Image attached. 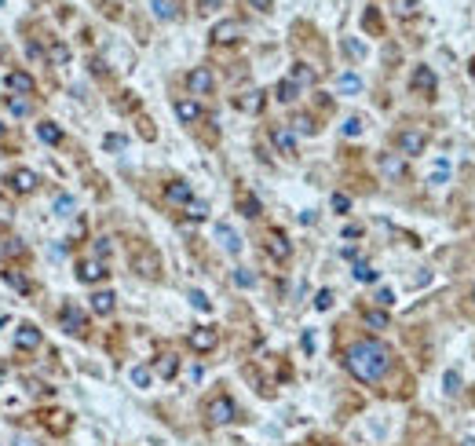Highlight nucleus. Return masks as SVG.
<instances>
[{
    "instance_id": "24",
    "label": "nucleus",
    "mask_w": 475,
    "mask_h": 446,
    "mask_svg": "<svg viewBox=\"0 0 475 446\" xmlns=\"http://www.w3.org/2000/svg\"><path fill=\"white\" fill-rule=\"evenodd\" d=\"M362 319H366L369 329H387V326H392V319H387V311H384V308H366V311H362Z\"/></svg>"
},
{
    "instance_id": "6",
    "label": "nucleus",
    "mask_w": 475,
    "mask_h": 446,
    "mask_svg": "<svg viewBox=\"0 0 475 446\" xmlns=\"http://www.w3.org/2000/svg\"><path fill=\"white\" fill-rule=\"evenodd\" d=\"M377 168H380L384 180H395V183H402V180H406V172H410L402 154H380L377 157Z\"/></svg>"
},
{
    "instance_id": "58",
    "label": "nucleus",
    "mask_w": 475,
    "mask_h": 446,
    "mask_svg": "<svg viewBox=\"0 0 475 446\" xmlns=\"http://www.w3.org/2000/svg\"><path fill=\"white\" fill-rule=\"evenodd\" d=\"M0 326H4V319H0Z\"/></svg>"
},
{
    "instance_id": "27",
    "label": "nucleus",
    "mask_w": 475,
    "mask_h": 446,
    "mask_svg": "<svg viewBox=\"0 0 475 446\" xmlns=\"http://www.w3.org/2000/svg\"><path fill=\"white\" fill-rule=\"evenodd\" d=\"M48 59L55 66H70V45H63V40H55V45L48 48Z\"/></svg>"
},
{
    "instance_id": "33",
    "label": "nucleus",
    "mask_w": 475,
    "mask_h": 446,
    "mask_svg": "<svg viewBox=\"0 0 475 446\" xmlns=\"http://www.w3.org/2000/svg\"><path fill=\"white\" fill-rule=\"evenodd\" d=\"M355 278H358V282H377V271H373V264L358 260V264H355Z\"/></svg>"
},
{
    "instance_id": "25",
    "label": "nucleus",
    "mask_w": 475,
    "mask_h": 446,
    "mask_svg": "<svg viewBox=\"0 0 475 446\" xmlns=\"http://www.w3.org/2000/svg\"><path fill=\"white\" fill-rule=\"evenodd\" d=\"M176 373H179V358H176V355H161V358H157V377L172 381Z\"/></svg>"
},
{
    "instance_id": "4",
    "label": "nucleus",
    "mask_w": 475,
    "mask_h": 446,
    "mask_svg": "<svg viewBox=\"0 0 475 446\" xmlns=\"http://www.w3.org/2000/svg\"><path fill=\"white\" fill-rule=\"evenodd\" d=\"M395 143H398V154L402 157H417V154L428 150V136L421 132V128H402Z\"/></svg>"
},
{
    "instance_id": "34",
    "label": "nucleus",
    "mask_w": 475,
    "mask_h": 446,
    "mask_svg": "<svg viewBox=\"0 0 475 446\" xmlns=\"http://www.w3.org/2000/svg\"><path fill=\"white\" fill-rule=\"evenodd\" d=\"M314 128H319V125H314V121L307 118V113H300V118H293V132H304V136H314Z\"/></svg>"
},
{
    "instance_id": "2",
    "label": "nucleus",
    "mask_w": 475,
    "mask_h": 446,
    "mask_svg": "<svg viewBox=\"0 0 475 446\" xmlns=\"http://www.w3.org/2000/svg\"><path fill=\"white\" fill-rule=\"evenodd\" d=\"M205 421H209L212 428H223V424H230V421H238L234 399H230V395H212V399L205 402Z\"/></svg>"
},
{
    "instance_id": "35",
    "label": "nucleus",
    "mask_w": 475,
    "mask_h": 446,
    "mask_svg": "<svg viewBox=\"0 0 475 446\" xmlns=\"http://www.w3.org/2000/svg\"><path fill=\"white\" fill-rule=\"evenodd\" d=\"M128 377H132L136 388H150V369H147V366H132V373H128Z\"/></svg>"
},
{
    "instance_id": "37",
    "label": "nucleus",
    "mask_w": 475,
    "mask_h": 446,
    "mask_svg": "<svg viewBox=\"0 0 475 446\" xmlns=\"http://www.w3.org/2000/svg\"><path fill=\"white\" fill-rule=\"evenodd\" d=\"M234 285H241V289H252L256 275H252V271H245V267H238V271H234Z\"/></svg>"
},
{
    "instance_id": "31",
    "label": "nucleus",
    "mask_w": 475,
    "mask_h": 446,
    "mask_svg": "<svg viewBox=\"0 0 475 446\" xmlns=\"http://www.w3.org/2000/svg\"><path fill=\"white\" fill-rule=\"evenodd\" d=\"M186 209V220H209V205L205 201H191V205H183Z\"/></svg>"
},
{
    "instance_id": "29",
    "label": "nucleus",
    "mask_w": 475,
    "mask_h": 446,
    "mask_svg": "<svg viewBox=\"0 0 475 446\" xmlns=\"http://www.w3.org/2000/svg\"><path fill=\"white\" fill-rule=\"evenodd\" d=\"M238 209H241V216L256 220V216H260V201H256L252 194H241V198H238Z\"/></svg>"
},
{
    "instance_id": "50",
    "label": "nucleus",
    "mask_w": 475,
    "mask_h": 446,
    "mask_svg": "<svg viewBox=\"0 0 475 446\" xmlns=\"http://www.w3.org/2000/svg\"><path fill=\"white\" fill-rule=\"evenodd\" d=\"M446 172H450V165H446V157H439V165H435V180H431V183H442V180H446Z\"/></svg>"
},
{
    "instance_id": "49",
    "label": "nucleus",
    "mask_w": 475,
    "mask_h": 446,
    "mask_svg": "<svg viewBox=\"0 0 475 446\" xmlns=\"http://www.w3.org/2000/svg\"><path fill=\"white\" fill-rule=\"evenodd\" d=\"M366 30H373V33L380 30V15H377V11H366Z\"/></svg>"
},
{
    "instance_id": "15",
    "label": "nucleus",
    "mask_w": 475,
    "mask_h": 446,
    "mask_svg": "<svg viewBox=\"0 0 475 446\" xmlns=\"http://www.w3.org/2000/svg\"><path fill=\"white\" fill-rule=\"evenodd\" d=\"M435 74H431V66H417L413 70V77H410V88L417 92V95H435Z\"/></svg>"
},
{
    "instance_id": "8",
    "label": "nucleus",
    "mask_w": 475,
    "mask_h": 446,
    "mask_svg": "<svg viewBox=\"0 0 475 446\" xmlns=\"http://www.w3.org/2000/svg\"><path fill=\"white\" fill-rule=\"evenodd\" d=\"M132 267L139 271L143 278H157V275H161V256H157L154 249H139L132 256Z\"/></svg>"
},
{
    "instance_id": "39",
    "label": "nucleus",
    "mask_w": 475,
    "mask_h": 446,
    "mask_svg": "<svg viewBox=\"0 0 475 446\" xmlns=\"http://www.w3.org/2000/svg\"><path fill=\"white\" fill-rule=\"evenodd\" d=\"M8 110L15 113V118H26L33 106H30V99H8Z\"/></svg>"
},
{
    "instance_id": "7",
    "label": "nucleus",
    "mask_w": 475,
    "mask_h": 446,
    "mask_svg": "<svg viewBox=\"0 0 475 446\" xmlns=\"http://www.w3.org/2000/svg\"><path fill=\"white\" fill-rule=\"evenodd\" d=\"M186 344H191L198 355H209V351H216V344H220V333H216L212 326H198V329H191Z\"/></svg>"
},
{
    "instance_id": "38",
    "label": "nucleus",
    "mask_w": 475,
    "mask_h": 446,
    "mask_svg": "<svg viewBox=\"0 0 475 446\" xmlns=\"http://www.w3.org/2000/svg\"><path fill=\"white\" fill-rule=\"evenodd\" d=\"M358 88H362V81H358V74H344V77H340V92L355 95Z\"/></svg>"
},
{
    "instance_id": "53",
    "label": "nucleus",
    "mask_w": 475,
    "mask_h": 446,
    "mask_svg": "<svg viewBox=\"0 0 475 446\" xmlns=\"http://www.w3.org/2000/svg\"><path fill=\"white\" fill-rule=\"evenodd\" d=\"M249 4H252L256 11H271V8H275V0H249Z\"/></svg>"
},
{
    "instance_id": "44",
    "label": "nucleus",
    "mask_w": 475,
    "mask_h": 446,
    "mask_svg": "<svg viewBox=\"0 0 475 446\" xmlns=\"http://www.w3.org/2000/svg\"><path fill=\"white\" fill-rule=\"evenodd\" d=\"M48 428H51V431H66V428H70V421H66V413H51V421H48Z\"/></svg>"
},
{
    "instance_id": "13",
    "label": "nucleus",
    "mask_w": 475,
    "mask_h": 446,
    "mask_svg": "<svg viewBox=\"0 0 475 446\" xmlns=\"http://www.w3.org/2000/svg\"><path fill=\"white\" fill-rule=\"evenodd\" d=\"M40 340H45V337H40V329H37L33 322H22V326L15 329V348H19V351H37Z\"/></svg>"
},
{
    "instance_id": "20",
    "label": "nucleus",
    "mask_w": 475,
    "mask_h": 446,
    "mask_svg": "<svg viewBox=\"0 0 475 446\" xmlns=\"http://www.w3.org/2000/svg\"><path fill=\"white\" fill-rule=\"evenodd\" d=\"M216 238L223 241V249H227V253H241V238H238V231H234V227H227V223H216Z\"/></svg>"
},
{
    "instance_id": "14",
    "label": "nucleus",
    "mask_w": 475,
    "mask_h": 446,
    "mask_svg": "<svg viewBox=\"0 0 475 446\" xmlns=\"http://www.w3.org/2000/svg\"><path fill=\"white\" fill-rule=\"evenodd\" d=\"M165 201H168V205H191V201H194L191 183H186V180H172V183H165Z\"/></svg>"
},
{
    "instance_id": "54",
    "label": "nucleus",
    "mask_w": 475,
    "mask_h": 446,
    "mask_svg": "<svg viewBox=\"0 0 475 446\" xmlns=\"http://www.w3.org/2000/svg\"><path fill=\"white\" fill-rule=\"evenodd\" d=\"M358 234H362V227H358V223H351V227H344V238H358Z\"/></svg>"
},
{
    "instance_id": "52",
    "label": "nucleus",
    "mask_w": 475,
    "mask_h": 446,
    "mask_svg": "<svg viewBox=\"0 0 475 446\" xmlns=\"http://www.w3.org/2000/svg\"><path fill=\"white\" fill-rule=\"evenodd\" d=\"M223 0H198V11H216Z\"/></svg>"
},
{
    "instance_id": "51",
    "label": "nucleus",
    "mask_w": 475,
    "mask_h": 446,
    "mask_svg": "<svg viewBox=\"0 0 475 446\" xmlns=\"http://www.w3.org/2000/svg\"><path fill=\"white\" fill-rule=\"evenodd\" d=\"M26 51H30V59H40V63H45V59H48V51H45V48H40V45H26Z\"/></svg>"
},
{
    "instance_id": "9",
    "label": "nucleus",
    "mask_w": 475,
    "mask_h": 446,
    "mask_svg": "<svg viewBox=\"0 0 475 446\" xmlns=\"http://www.w3.org/2000/svg\"><path fill=\"white\" fill-rule=\"evenodd\" d=\"M8 183H11V191H15V194H33L37 183H40V176H37L33 168H11Z\"/></svg>"
},
{
    "instance_id": "5",
    "label": "nucleus",
    "mask_w": 475,
    "mask_h": 446,
    "mask_svg": "<svg viewBox=\"0 0 475 446\" xmlns=\"http://www.w3.org/2000/svg\"><path fill=\"white\" fill-rule=\"evenodd\" d=\"M186 88H191V95H212L216 92V77L209 66H194L191 74H186Z\"/></svg>"
},
{
    "instance_id": "21",
    "label": "nucleus",
    "mask_w": 475,
    "mask_h": 446,
    "mask_svg": "<svg viewBox=\"0 0 475 446\" xmlns=\"http://www.w3.org/2000/svg\"><path fill=\"white\" fill-rule=\"evenodd\" d=\"M113 308H118V296H113L110 289H99V293H92V311H95V314H110Z\"/></svg>"
},
{
    "instance_id": "47",
    "label": "nucleus",
    "mask_w": 475,
    "mask_h": 446,
    "mask_svg": "<svg viewBox=\"0 0 475 446\" xmlns=\"http://www.w3.org/2000/svg\"><path fill=\"white\" fill-rule=\"evenodd\" d=\"M333 209H337V212H348V209H351V198H348V194H333Z\"/></svg>"
},
{
    "instance_id": "17",
    "label": "nucleus",
    "mask_w": 475,
    "mask_h": 446,
    "mask_svg": "<svg viewBox=\"0 0 475 446\" xmlns=\"http://www.w3.org/2000/svg\"><path fill=\"white\" fill-rule=\"evenodd\" d=\"M176 118H179L183 125H198V121H201L198 99H176Z\"/></svg>"
},
{
    "instance_id": "22",
    "label": "nucleus",
    "mask_w": 475,
    "mask_h": 446,
    "mask_svg": "<svg viewBox=\"0 0 475 446\" xmlns=\"http://www.w3.org/2000/svg\"><path fill=\"white\" fill-rule=\"evenodd\" d=\"M37 139L48 143V147H55V143H63V128L55 125V121H40L37 125Z\"/></svg>"
},
{
    "instance_id": "11",
    "label": "nucleus",
    "mask_w": 475,
    "mask_h": 446,
    "mask_svg": "<svg viewBox=\"0 0 475 446\" xmlns=\"http://www.w3.org/2000/svg\"><path fill=\"white\" fill-rule=\"evenodd\" d=\"M59 322H63L66 333H77V337L88 329V319H84V311H81L77 304H66V308L59 311Z\"/></svg>"
},
{
    "instance_id": "28",
    "label": "nucleus",
    "mask_w": 475,
    "mask_h": 446,
    "mask_svg": "<svg viewBox=\"0 0 475 446\" xmlns=\"http://www.w3.org/2000/svg\"><path fill=\"white\" fill-rule=\"evenodd\" d=\"M275 95H278V103H296V95H300V88L293 81H278V88H275Z\"/></svg>"
},
{
    "instance_id": "40",
    "label": "nucleus",
    "mask_w": 475,
    "mask_h": 446,
    "mask_svg": "<svg viewBox=\"0 0 475 446\" xmlns=\"http://www.w3.org/2000/svg\"><path fill=\"white\" fill-rule=\"evenodd\" d=\"M362 118H348V121H344V136H362Z\"/></svg>"
},
{
    "instance_id": "55",
    "label": "nucleus",
    "mask_w": 475,
    "mask_h": 446,
    "mask_svg": "<svg viewBox=\"0 0 475 446\" xmlns=\"http://www.w3.org/2000/svg\"><path fill=\"white\" fill-rule=\"evenodd\" d=\"M468 70H472V77H475V59H472V66H468Z\"/></svg>"
},
{
    "instance_id": "56",
    "label": "nucleus",
    "mask_w": 475,
    "mask_h": 446,
    "mask_svg": "<svg viewBox=\"0 0 475 446\" xmlns=\"http://www.w3.org/2000/svg\"><path fill=\"white\" fill-rule=\"evenodd\" d=\"M0 139H4V125H0Z\"/></svg>"
},
{
    "instance_id": "1",
    "label": "nucleus",
    "mask_w": 475,
    "mask_h": 446,
    "mask_svg": "<svg viewBox=\"0 0 475 446\" xmlns=\"http://www.w3.org/2000/svg\"><path fill=\"white\" fill-rule=\"evenodd\" d=\"M392 348H387L384 340H373V337H362L344 348V369L351 373L355 381L362 384H377L387 377V369H392Z\"/></svg>"
},
{
    "instance_id": "12",
    "label": "nucleus",
    "mask_w": 475,
    "mask_h": 446,
    "mask_svg": "<svg viewBox=\"0 0 475 446\" xmlns=\"http://www.w3.org/2000/svg\"><path fill=\"white\" fill-rule=\"evenodd\" d=\"M4 84H8L11 95H33L37 92V81L26 74V70H11V74L4 77Z\"/></svg>"
},
{
    "instance_id": "3",
    "label": "nucleus",
    "mask_w": 475,
    "mask_h": 446,
    "mask_svg": "<svg viewBox=\"0 0 475 446\" xmlns=\"http://www.w3.org/2000/svg\"><path fill=\"white\" fill-rule=\"evenodd\" d=\"M241 37H245V26H241L238 19H223V22H216V26H212V33H209V40H212V45H220V48L238 45Z\"/></svg>"
},
{
    "instance_id": "42",
    "label": "nucleus",
    "mask_w": 475,
    "mask_h": 446,
    "mask_svg": "<svg viewBox=\"0 0 475 446\" xmlns=\"http://www.w3.org/2000/svg\"><path fill=\"white\" fill-rule=\"evenodd\" d=\"M314 308H319V311H329V308H333V293L322 289L319 296H314Z\"/></svg>"
},
{
    "instance_id": "41",
    "label": "nucleus",
    "mask_w": 475,
    "mask_h": 446,
    "mask_svg": "<svg viewBox=\"0 0 475 446\" xmlns=\"http://www.w3.org/2000/svg\"><path fill=\"white\" fill-rule=\"evenodd\" d=\"M417 8H421L417 0H402V4H398V19H413V15H417Z\"/></svg>"
},
{
    "instance_id": "30",
    "label": "nucleus",
    "mask_w": 475,
    "mask_h": 446,
    "mask_svg": "<svg viewBox=\"0 0 475 446\" xmlns=\"http://www.w3.org/2000/svg\"><path fill=\"white\" fill-rule=\"evenodd\" d=\"M154 15L157 19H176V0H154Z\"/></svg>"
},
{
    "instance_id": "16",
    "label": "nucleus",
    "mask_w": 475,
    "mask_h": 446,
    "mask_svg": "<svg viewBox=\"0 0 475 446\" xmlns=\"http://www.w3.org/2000/svg\"><path fill=\"white\" fill-rule=\"evenodd\" d=\"M271 143H275L278 154H296V132H293V128H285V125L271 128Z\"/></svg>"
},
{
    "instance_id": "46",
    "label": "nucleus",
    "mask_w": 475,
    "mask_h": 446,
    "mask_svg": "<svg viewBox=\"0 0 475 446\" xmlns=\"http://www.w3.org/2000/svg\"><path fill=\"white\" fill-rule=\"evenodd\" d=\"M124 143H128L124 136H106V139H103V147H106V150H124Z\"/></svg>"
},
{
    "instance_id": "36",
    "label": "nucleus",
    "mask_w": 475,
    "mask_h": 446,
    "mask_svg": "<svg viewBox=\"0 0 475 446\" xmlns=\"http://www.w3.org/2000/svg\"><path fill=\"white\" fill-rule=\"evenodd\" d=\"M186 300H191V304H194L198 311H212V300H209L205 293H201V289H191V293H186Z\"/></svg>"
},
{
    "instance_id": "57",
    "label": "nucleus",
    "mask_w": 475,
    "mask_h": 446,
    "mask_svg": "<svg viewBox=\"0 0 475 446\" xmlns=\"http://www.w3.org/2000/svg\"><path fill=\"white\" fill-rule=\"evenodd\" d=\"M472 300H475V289H472Z\"/></svg>"
},
{
    "instance_id": "18",
    "label": "nucleus",
    "mask_w": 475,
    "mask_h": 446,
    "mask_svg": "<svg viewBox=\"0 0 475 446\" xmlns=\"http://www.w3.org/2000/svg\"><path fill=\"white\" fill-rule=\"evenodd\" d=\"M267 253L275 256V260H289L293 246L285 241V234H282V231H271V234H267Z\"/></svg>"
},
{
    "instance_id": "23",
    "label": "nucleus",
    "mask_w": 475,
    "mask_h": 446,
    "mask_svg": "<svg viewBox=\"0 0 475 446\" xmlns=\"http://www.w3.org/2000/svg\"><path fill=\"white\" fill-rule=\"evenodd\" d=\"M289 81L300 88V84H314V81H319V74H314V70H311L307 63H293V70H289Z\"/></svg>"
},
{
    "instance_id": "19",
    "label": "nucleus",
    "mask_w": 475,
    "mask_h": 446,
    "mask_svg": "<svg viewBox=\"0 0 475 446\" xmlns=\"http://www.w3.org/2000/svg\"><path fill=\"white\" fill-rule=\"evenodd\" d=\"M264 106H267V95L260 88H252V92H245L238 99V110H245V113H260Z\"/></svg>"
},
{
    "instance_id": "32",
    "label": "nucleus",
    "mask_w": 475,
    "mask_h": 446,
    "mask_svg": "<svg viewBox=\"0 0 475 446\" xmlns=\"http://www.w3.org/2000/svg\"><path fill=\"white\" fill-rule=\"evenodd\" d=\"M74 198H70V194H59V198H55V216H74Z\"/></svg>"
},
{
    "instance_id": "45",
    "label": "nucleus",
    "mask_w": 475,
    "mask_h": 446,
    "mask_svg": "<svg viewBox=\"0 0 475 446\" xmlns=\"http://www.w3.org/2000/svg\"><path fill=\"white\" fill-rule=\"evenodd\" d=\"M110 256V238H95V260H106Z\"/></svg>"
},
{
    "instance_id": "26",
    "label": "nucleus",
    "mask_w": 475,
    "mask_h": 446,
    "mask_svg": "<svg viewBox=\"0 0 475 446\" xmlns=\"http://www.w3.org/2000/svg\"><path fill=\"white\" fill-rule=\"evenodd\" d=\"M4 282H8L15 293H30V289H33V285H30V278H26L22 271H4Z\"/></svg>"
},
{
    "instance_id": "48",
    "label": "nucleus",
    "mask_w": 475,
    "mask_h": 446,
    "mask_svg": "<svg viewBox=\"0 0 475 446\" xmlns=\"http://www.w3.org/2000/svg\"><path fill=\"white\" fill-rule=\"evenodd\" d=\"M377 304H380V308H392V304H395V293H392V289H377Z\"/></svg>"
},
{
    "instance_id": "43",
    "label": "nucleus",
    "mask_w": 475,
    "mask_h": 446,
    "mask_svg": "<svg viewBox=\"0 0 475 446\" xmlns=\"http://www.w3.org/2000/svg\"><path fill=\"white\" fill-rule=\"evenodd\" d=\"M442 384H446V392H450V395H457V384H460V377H457V369H446V377H442Z\"/></svg>"
},
{
    "instance_id": "10",
    "label": "nucleus",
    "mask_w": 475,
    "mask_h": 446,
    "mask_svg": "<svg viewBox=\"0 0 475 446\" xmlns=\"http://www.w3.org/2000/svg\"><path fill=\"white\" fill-rule=\"evenodd\" d=\"M106 275H110L106 264H103V260H95V256H92V260H81V264H77V278H81L84 285H99Z\"/></svg>"
}]
</instances>
